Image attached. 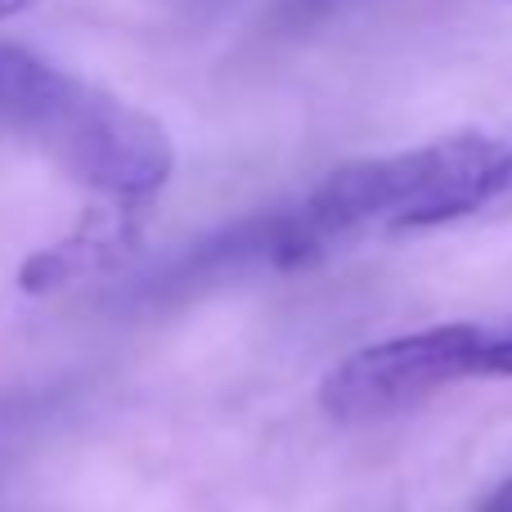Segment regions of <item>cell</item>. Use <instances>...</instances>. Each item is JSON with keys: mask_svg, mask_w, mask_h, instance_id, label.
I'll use <instances>...</instances> for the list:
<instances>
[{"mask_svg": "<svg viewBox=\"0 0 512 512\" xmlns=\"http://www.w3.org/2000/svg\"><path fill=\"white\" fill-rule=\"evenodd\" d=\"M0 135L117 207L153 203L176 171L171 135L144 108L23 45H0Z\"/></svg>", "mask_w": 512, "mask_h": 512, "instance_id": "1", "label": "cell"}, {"mask_svg": "<svg viewBox=\"0 0 512 512\" xmlns=\"http://www.w3.org/2000/svg\"><path fill=\"white\" fill-rule=\"evenodd\" d=\"M468 378H486V324H432L337 360L319 387V405L337 423H382Z\"/></svg>", "mask_w": 512, "mask_h": 512, "instance_id": "2", "label": "cell"}, {"mask_svg": "<svg viewBox=\"0 0 512 512\" xmlns=\"http://www.w3.org/2000/svg\"><path fill=\"white\" fill-rule=\"evenodd\" d=\"M135 230H140V207H117L104 203L68 234V239L50 243L36 256H27L23 270H18V288L23 292H59L68 283L86 279V274L104 270V265L122 261L135 243Z\"/></svg>", "mask_w": 512, "mask_h": 512, "instance_id": "3", "label": "cell"}, {"mask_svg": "<svg viewBox=\"0 0 512 512\" xmlns=\"http://www.w3.org/2000/svg\"><path fill=\"white\" fill-rule=\"evenodd\" d=\"M486 378H512V319L486 324Z\"/></svg>", "mask_w": 512, "mask_h": 512, "instance_id": "4", "label": "cell"}, {"mask_svg": "<svg viewBox=\"0 0 512 512\" xmlns=\"http://www.w3.org/2000/svg\"><path fill=\"white\" fill-rule=\"evenodd\" d=\"M481 512H512V477L495 490V495L486 499V504H481Z\"/></svg>", "mask_w": 512, "mask_h": 512, "instance_id": "5", "label": "cell"}, {"mask_svg": "<svg viewBox=\"0 0 512 512\" xmlns=\"http://www.w3.org/2000/svg\"><path fill=\"white\" fill-rule=\"evenodd\" d=\"M27 5H36V0H0V23H5V18H14V14H23Z\"/></svg>", "mask_w": 512, "mask_h": 512, "instance_id": "6", "label": "cell"}, {"mask_svg": "<svg viewBox=\"0 0 512 512\" xmlns=\"http://www.w3.org/2000/svg\"><path fill=\"white\" fill-rule=\"evenodd\" d=\"M328 5V0H292V9H306V14H310V9H324Z\"/></svg>", "mask_w": 512, "mask_h": 512, "instance_id": "7", "label": "cell"}]
</instances>
